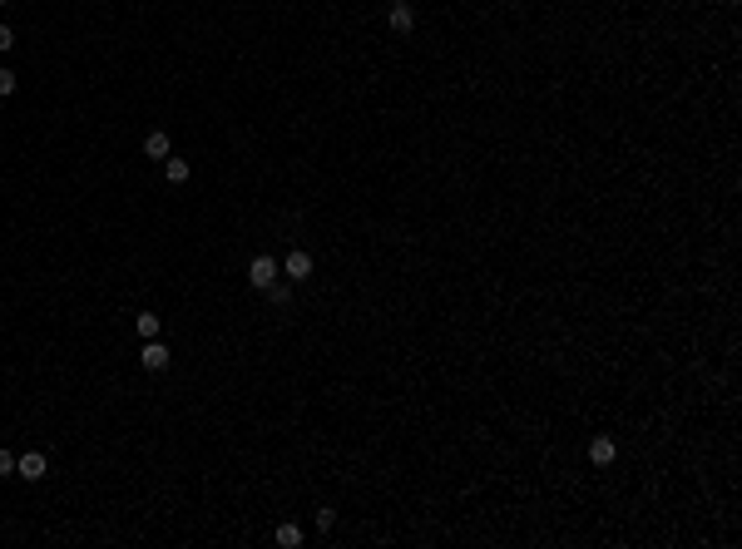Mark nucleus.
Segmentation results:
<instances>
[{
	"label": "nucleus",
	"mask_w": 742,
	"mask_h": 549,
	"mask_svg": "<svg viewBox=\"0 0 742 549\" xmlns=\"http://www.w3.org/2000/svg\"><path fill=\"white\" fill-rule=\"evenodd\" d=\"M5 50H15V30H10V25H0V55H5Z\"/></svg>",
	"instance_id": "obj_14"
},
{
	"label": "nucleus",
	"mask_w": 742,
	"mask_h": 549,
	"mask_svg": "<svg viewBox=\"0 0 742 549\" xmlns=\"http://www.w3.org/2000/svg\"><path fill=\"white\" fill-rule=\"evenodd\" d=\"M0 475H15V455L10 450H0Z\"/></svg>",
	"instance_id": "obj_15"
},
{
	"label": "nucleus",
	"mask_w": 742,
	"mask_h": 549,
	"mask_svg": "<svg viewBox=\"0 0 742 549\" xmlns=\"http://www.w3.org/2000/svg\"><path fill=\"white\" fill-rule=\"evenodd\" d=\"M134 327H139L144 341H154V336H159V317H154V312H139V317H134Z\"/></svg>",
	"instance_id": "obj_9"
},
{
	"label": "nucleus",
	"mask_w": 742,
	"mask_h": 549,
	"mask_svg": "<svg viewBox=\"0 0 742 549\" xmlns=\"http://www.w3.org/2000/svg\"><path fill=\"white\" fill-rule=\"evenodd\" d=\"M386 25H391L396 35H411V30H416V10H411L406 0H391V10H386Z\"/></svg>",
	"instance_id": "obj_5"
},
{
	"label": "nucleus",
	"mask_w": 742,
	"mask_h": 549,
	"mask_svg": "<svg viewBox=\"0 0 742 549\" xmlns=\"http://www.w3.org/2000/svg\"><path fill=\"white\" fill-rule=\"evenodd\" d=\"M169 361H174V356H169V346H164L159 336L144 341V351H139V366H144V371H169Z\"/></svg>",
	"instance_id": "obj_4"
},
{
	"label": "nucleus",
	"mask_w": 742,
	"mask_h": 549,
	"mask_svg": "<svg viewBox=\"0 0 742 549\" xmlns=\"http://www.w3.org/2000/svg\"><path fill=\"white\" fill-rule=\"evenodd\" d=\"M277 545H282V549H297V545H302V530H297V525H277Z\"/></svg>",
	"instance_id": "obj_10"
},
{
	"label": "nucleus",
	"mask_w": 742,
	"mask_h": 549,
	"mask_svg": "<svg viewBox=\"0 0 742 549\" xmlns=\"http://www.w3.org/2000/svg\"><path fill=\"white\" fill-rule=\"evenodd\" d=\"M614 455H619V445H614L609 436H594V440H589V460H594L599 470H604V465H614Z\"/></svg>",
	"instance_id": "obj_6"
},
{
	"label": "nucleus",
	"mask_w": 742,
	"mask_h": 549,
	"mask_svg": "<svg viewBox=\"0 0 742 549\" xmlns=\"http://www.w3.org/2000/svg\"><path fill=\"white\" fill-rule=\"evenodd\" d=\"M169 149H174V144H169V134H164V129L144 134V159H169Z\"/></svg>",
	"instance_id": "obj_7"
},
{
	"label": "nucleus",
	"mask_w": 742,
	"mask_h": 549,
	"mask_svg": "<svg viewBox=\"0 0 742 549\" xmlns=\"http://www.w3.org/2000/svg\"><path fill=\"white\" fill-rule=\"evenodd\" d=\"M282 277H287V282H302V277H312V252L292 247V252L282 257Z\"/></svg>",
	"instance_id": "obj_3"
},
{
	"label": "nucleus",
	"mask_w": 742,
	"mask_h": 549,
	"mask_svg": "<svg viewBox=\"0 0 742 549\" xmlns=\"http://www.w3.org/2000/svg\"><path fill=\"white\" fill-rule=\"evenodd\" d=\"M15 475H20V480H45V475H50V460H45L40 450H25V455H15Z\"/></svg>",
	"instance_id": "obj_2"
},
{
	"label": "nucleus",
	"mask_w": 742,
	"mask_h": 549,
	"mask_svg": "<svg viewBox=\"0 0 742 549\" xmlns=\"http://www.w3.org/2000/svg\"><path fill=\"white\" fill-rule=\"evenodd\" d=\"M267 297H272V307H287V302H292V287H287V282H272Z\"/></svg>",
	"instance_id": "obj_11"
},
{
	"label": "nucleus",
	"mask_w": 742,
	"mask_h": 549,
	"mask_svg": "<svg viewBox=\"0 0 742 549\" xmlns=\"http://www.w3.org/2000/svg\"><path fill=\"white\" fill-rule=\"evenodd\" d=\"M5 95H15V70L0 65V100H5Z\"/></svg>",
	"instance_id": "obj_12"
},
{
	"label": "nucleus",
	"mask_w": 742,
	"mask_h": 549,
	"mask_svg": "<svg viewBox=\"0 0 742 549\" xmlns=\"http://www.w3.org/2000/svg\"><path fill=\"white\" fill-rule=\"evenodd\" d=\"M332 525H336V510H317V530H322V535H327Z\"/></svg>",
	"instance_id": "obj_13"
},
{
	"label": "nucleus",
	"mask_w": 742,
	"mask_h": 549,
	"mask_svg": "<svg viewBox=\"0 0 742 549\" xmlns=\"http://www.w3.org/2000/svg\"><path fill=\"white\" fill-rule=\"evenodd\" d=\"M0 5H10V0H0Z\"/></svg>",
	"instance_id": "obj_16"
},
{
	"label": "nucleus",
	"mask_w": 742,
	"mask_h": 549,
	"mask_svg": "<svg viewBox=\"0 0 742 549\" xmlns=\"http://www.w3.org/2000/svg\"><path fill=\"white\" fill-rule=\"evenodd\" d=\"M164 174H169V183H189V174H194V169H189L184 159H164Z\"/></svg>",
	"instance_id": "obj_8"
},
{
	"label": "nucleus",
	"mask_w": 742,
	"mask_h": 549,
	"mask_svg": "<svg viewBox=\"0 0 742 549\" xmlns=\"http://www.w3.org/2000/svg\"><path fill=\"white\" fill-rule=\"evenodd\" d=\"M282 277V267H277V257H267V252H258L253 262H248V282L258 287V292H267L272 282Z\"/></svg>",
	"instance_id": "obj_1"
}]
</instances>
